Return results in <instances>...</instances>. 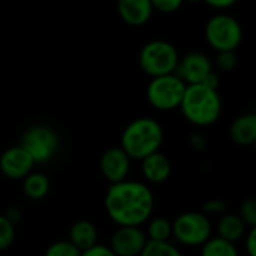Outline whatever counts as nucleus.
<instances>
[{
	"mask_svg": "<svg viewBox=\"0 0 256 256\" xmlns=\"http://www.w3.org/2000/svg\"><path fill=\"white\" fill-rule=\"evenodd\" d=\"M104 206L117 226H141L153 214L154 196L146 183L126 178L110 184Z\"/></svg>",
	"mask_w": 256,
	"mask_h": 256,
	"instance_id": "obj_1",
	"label": "nucleus"
},
{
	"mask_svg": "<svg viewBox=\"0 0 256 256\" xmlns=\"http://www.w3.org/2000/svg\"><path fill=\"white\" fill-rule=\"evenodd\" d=\"M178 110L190 124L208 128L220 118L224 104L216 88L206 84H190L186 86Z\"/></svg>",
	"mask_w": 256,
	"mask_h": 256,
	"instance_id": "obj_2",
	"label": "nucleus"
},
{
	"mask_svg": "<svg viewBox=\"0 0 256 256\" xmlns=\"http://www.w3.org/2000/svg\"><path fill=\"white\" fill-rule=\"evenodd\" d=\"M164 136V128L158 120L152 117H138L123 129L120 147L130 159L142 160L148 154L160 150Z\"/></svg>",
	"mask_w": 256,
	"mask_h": 256,
	"instance_id": "obj_3",
	"label": "nucleus"
},
{
	"mask_svg": "<svg viewBox=\"0 0 256 256\" xmlns=\"http://www.w3.org/2000/svg\"><path fill=\"white\" fill-rule=\"evenodd\" d=\"M178 58L180 54L177 48L165 39H153L147 42L138 54L141 70L152 78L174 74Z\"/></svg>",
	"mask_w": 256,
	"mask_h": 256,
	"instance_id": "obj_4",
	"label": "nucleus"
},
{
	"mask_svg": "<svg viewBox=\"0 0 256 256\" xmlns=\"http://www.w3.org/2000/svg\"><path fill=\"white\" fill-rule=\"evenodd\" d=\"M207 44L216 51H236L243 40V27L240 21L225 12L213 15L204 28Z\"/></svg>",
	"mask_w": 256,
	"mask_h": 256,
	"instance_id": "obj_5",
	"label": "nucleus"
},
{
	"mask_svg": "<svg viewBox=\"0 0 256 256\" xmlns=\"http://www.w3.org/2000/svg\"><path fill=\"white\" fill-rule=\"evenodd\" d=\"M212 234V222L202 212H184L172 220V237L183 246L201 248Z\"/></svg>",
	"mask_w": 256,
	"mask_h": 256,
	"instance_id": "obj_6",
	"label": "nucleus"
},
{
	"mask_svg": "<svg viewBox=\"0 0 256 256\" xmlns=\"http://www.w3.org/2000/svg\"><path fill=\"white\" fill-rule=\"evenodd\" d=\"M186 84L176 75H160L152 78L147 86V100L158 111H172L177 110L182 104Z\"/></svg>",
	"mask_w": 256,
	"mask_h": 256,
	"instance_id": "obj_7",
	"label": "nucleus"
},
{
	"mask_svg": "<svg viewBox=\"0 0 256 256\" xmlns=\"http://www.w3.org/2000/svg\"><path fill=\"white\" fill-rule=\"evenodd\" d=\"M58 136L54 129L45 124H34L28 128L22 136L20 146L32 156L34 164L50 162L58 150Z\"/></svg>",
	"mask_w": 256,
	"mask_h": 256,
	"instance_id": "obj_8",
	"label": "nucleus"
},
{
	"mask_svg": "<svg viewBox=\"0 0 256 256\" xmlns=\"http://www.w3.org/2000/svg\"><path fill=\"white\" fill-rule=\"evenodd\" d=\"M212 70H214V64L204 52L190 51L178 58L174 74L186 86H190V84H201Z\"/></svg>",
	"mask_w": 256,
	"mask_h": 256,
	"instance_id": "obj_9",
	"label": "nucleus"
},
{
	"mask_svg": "<svg viewBox=\"0 0 256 256\" xmlns=\"http://www.w3.org/2000/svg\"><path fill=\"white\" fill-rule=\"evenodd\" d=\"M148 238L141 226H118L111 237V250L116 256H140Z\"/></svg>",
	"mask_w": 256,
	"mask_h": 256,
	"instance_id": "obj_10",
	"label": "nucleus"
},
{
	"mask_svg": "<svg viewBox=\"0 0 256 256\" xmlns=\"http://www.w3.org/2000/svg\"><path fill=\"white\" fill-rule=\"evenodd\" d=\"M34 165L32 156L20 144L6 148L0 154V172L10 180H22L33 171Z\"/></svg>",
	"mask_w": 256,
	"mask_h": 256,
	"instance_id": "obj_11",
	"label": "nucleus"
},
{
	"mask_svg": "<svg viewBox=\"0 0 256 256\" xmlns=\"http://www.w3.org/2000/svg\"><path fill=\"white\" fill-rule=\"evenodd\" d=\"M130 160L132 159L120 146L110 147L102 153L99 168L105 180H108L110 184H112L128 178L130 172Z\"/></svg>",
	"mask_w": 256,
	"mask_h": 256,
	"instance_id": "obj_12",
	"label": "nucleus"
},
{
	"mask_svg": "<svg viewBox=\"0 0 256 256\" xmlns=\"http://www.w3.org/2000/svg\"><path fill=\"white\" fill-rule=\"evenodd\" d=\"M117 12L126 24L141 27L152 20L154 9L150 0H117Z\"/></svg>",
	"mask_w": 256,
	"mask_h": 256,
	"instance_id": "obj_13",
	"label": "nucleus"
},
{
	"mask_svg": "<svg viewBox=\"0 0 256 256\" xmlns=\"http://www.w3.org/2000/svg\"><path fill=\"white\" fill-rule=\"evenodd\" d=\"M141 172L144 178L152 184L165 183L172 174V165L166 154L160 150L148 154L141 160Z\"/></svg>",
	"mask_w": 256,
	"mask_h": 256,
	"instance_id": "obj_14",
	"label": "nucleus"
},
{
	"mask_svg": "<svg viewBox=\"0 0 256 256\" xmlns=\"http://www.w3.org/2000/svg\"><path fill=\"white\" fill-rule=\"evenodd\" d=\"M231 140L242 147L254 146L256 141V116L254 112L238 116L230 126Z\"/></svg>",
	"mask_w": 256,
	"mask_h": 256,
	"instance_id": "obj_15",
	"label": "nucleus"
},
{
	"mask_svg": "<svg viewBox=\"0 0 256 256\" xmlns=\"http://www.w3.org/2000/svg\"><path fill=\"white\" fill-rule=\"evenodd\" d=\"M99 236H98V228L94 226L93 222L90 220H86V219H81V220H76L70 230H69V242L76 248L80 249L81 252L93 248L94 244H98Z\"/></svg>",
	"mask_w": 256,
	"mask_h": 256,
	"instance_id": "obj_16",
	"label": "nucleus"
},
{
	"mask_svg": "<svg viewBox=\"0 0 256 256\" xmlns=\"http://www.w3.org/2000/svg\"><path fill=\"white\" fill-rule=\"evenodd\" d=\"M216 231H218V237H220L226 242H231V243H237L238 240H242L244 237L248 226L244 225V222L240 219L238 214L224 213L218 222Z\"/></svg>",
	"mask_w": 256,
	"mask_h": 256,
	"instance_id": "obj_17",
	"label": "nucleus"
},
{
	"mask_svg": "<svg viewBox=\"0 0 256 256\" xmlns=\"http://www.w3.org/2000/svg\"><path fill=\"white\" fill-rule=\"evenodd\" d=\"M51 189L50 178L42 172H30L22 178V194L32 201L44 200Z\"/></svg>",
	"mask_w": 256,
	"mask_h": 256,
	"instance_id": "obj_18",
	"label": "nucleus"
},
{
	"mask_svg": "<svg viewBox=\"0 0 256 256\" xmlns=\"http://www.w3.org/2000/svg\"><path fill=\"white\" fill-rule=\"evenodd\" d=\"M201 256H240L236 243L226 242L220 237H210L201 246Z\"/></svg>",
	"mask_w": 256,
	"mask_h": 256,
	"instance_id": "obj_19",
	"label": "nucleus"
},
{
	"mask_svg": "<svg viewBox=\"0 0 256 256\" xmlns=\"http://www.w3.org/2000/svg\"><path fill=\"white\" fill-rule=\"evenodd\" d=\"M147 226V238L150 242H170L172 237V220L168 218H150Z\"/></svg>",
	"mask_w": 256,
	"mask_h": 256,
	"instance_id": "obj_20",
	"label": "nucleus"
},
{
	"mask_svg": "<svg viewBox=\"0 0 256 256\" xmlns=\"http://www.w3.org/2000/svg\"><path fill=\"white\" fill-rule=\"evenodd\" d=\"M140 256H183L182 250L171 242H147Z\"/></svg>",
	"mask_w": 256,
	"mask_h": 256,
	"instance_id": "obj_21",
	"label": "nucleus"
},
{
	"mask_svg": "<svg viewBox=\"0 0 256 256\" xmlns=\"http://www.w3.org/2000/svg\"><path fill=\"white\" fill-rule=\"evenodd\" d=\"M44 256H81V250L76 249L69 240H60L50 244Z\"/></svg>",
	"mask_w": 256,
	"mask_h": 256,
	"instance_id": "obj_22",
	"label": "nucleus"
},
{
	"mask_svg": "<svg viewBox=\"0 0 256 256\" xmlns=\"http://www.w3.org/2000/svg\"><path fill=\"white\" fill-rule=\"evenodd\" d=\"M15 240V225H12L4 214H0V252L9 249Z\"/></svg>",
	"mask_w": 256,
	"mask_h": 256,
	"instance_id": "obj_23",
	"label": "nucleus"
},
{
	"mask_svg": "<svg viewBox=\"0 0 256 256\" xmlns=\"http://www.w3.org/2000/svg\"><path fill=\"white\" fill-rule=\"evenodd\" d=\"M238 58L236 51H219L214 58V64L222 72H231L237 68Z\"/></svg>",
	"mask_w": 256,
	"mask_h": 256,
	"instance_id": "obj_24",
	"label": "nucleus"
},
{
	"mask_svg": "<svg viewBox=\"0 0 256 256\" xmlns=\"http://www.w3.org/2000/svg\"><path fill=\"white\" fill-rule=\"evenodd\" d=\"M238 216L248 228H256V201L254 198H249L242 202Z\"/></svg>",
	"mask_w": 256,
	"mask_h": 256,
	"instance_id": "obj_25",
	"label": "nucleus"
},
{
	"mask_svg": "<svg viewBox=\"0 0 256 256\" xmlns=\"http://www.w3.org/2000/svg\"><path fill=\"white\" fill-rule=\"evenodd\" d=\"M150 2L153 4V9L162 14H174L184 3V0H150Z\"/></svg>",
	"mask_w": 256,
	"mask_h": 256,
	"instance_id": "obj_26",
	"label": "nucleus"
},
{
	"mask_svg": "<svg viewBox=\"0 0 256 256\" xmlns=\"http://www.w3.org/2000/svg\"><path fill=\"white\" fill-rule=\"evenodd\" d=\"M204 214H224L226 213V202L224 200H210L202 204Z\"/></svg>",
	"mask_w": 256,
	"mask_h": 256,
	"instance_id": "obj_27",
	"label": "nucleus"
},
{
	"mask_svg": "<svg viewBox=\"0 0 256 256\" xmlns=\"http://www.w3.org/2000/svg\"><path fill=\"white\" fill-rule=\"evenodd\" d=\"M81 256H116V254L111 250L110 246H105V244L98 243V244H94L93 248H90V249L81 252Z\"/></svg>",
	"mask_w": 256,
	"mask_h": 256,
	"instance_id": "obj_28",
	"label": "nucleus"
},
{
	"mask_svg": "<svg viewBox=\"0 0 256 256\" xmlns=\"http://www.w3.org/2000/svg\"><path fill=\"white\" fill-rule=\"evenodd\" d=\"M244 249L248 256H256V228H249L248 234H244Z\"/></svg>",
	"mask_w": 256,
	"mask_h": 256,
	"instance_id": "obj_29",
	"label": "nucleus"
},
{
	"mask_svg": "<svg viewBox=\"0 0 256 256\" xmlns=\"http://www.w3.org/2000/svg\"><path fill=\"white\" fill-rule=\"evenodd\" d=\"M206 4L214 8V9H219V10H224V9H230L232 8L238 0H202Z\"/></svg>",
	"mask_w": 256,
	"mask_h": 256,
	"instance_id": "obj_30",
	"label": "nucleus"
},
{
	"mask_svg": "<svg viewBox=\"0 0 256 256\" xmlns=\"http://www.w3.org/2000/svg\"><path fill=\"white\" fill-rule=\"evenodd\" d=\"M4 218H6L12 225H18V224L21 222V219H22V214H21V210H20V208L12 207V208H9V210L4 213Z\"/></svg>",
	"mask_w": 256,
	"mask_h": 256,
	"instance_id": "obj_31",
	"label": "nucleus"
},
{
	"mask_svg": "<svg viewBox=\"0 0 256 256\" xmlns=\"http://www.w3.org/2000/svg\"><path fill=\"white\" fill-rule=\"evenodd\" d=\"M190 146H192L194 150L202 152V150H206V147H207V141L204 140V136H201V135H198V134H194V135L190 136Z\"/></svg>",
	"mask_w": 256,
	"mask_h": 256,
	"instance_id": "obj_32",
	"label": "nucleus"
},
{
	"mask_svg": "<svg viewBox=\"0 0 256 256\" xmlns=\"http://www.w3.org/2000/svg\"><path fill=\"white\" fill-rule=\"evenodd\" d=\"M184 2H188V3H192V4H195V3H201L202 0H184Z\"/></svg>",
	"mask_w": 256,
	"mask_h": 256,
	"instance_id": "obj_33",
	"label": "nucleus"
}]
</instances>
